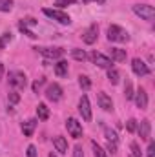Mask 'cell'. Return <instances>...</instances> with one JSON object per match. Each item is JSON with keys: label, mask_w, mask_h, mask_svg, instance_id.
Listing matches in <instances>:
<instances>
[{"label": "cell", "mask_w": 155, "mask_h": 157, "mask_svg": "<svg viewBox=\"0 0 155 157\" xmlns=\"http://www.w3.org/2000/svg\"><path fill=\"white\" fill-rule=\"evenodd\" d=\"M130 148H131V155H133V157H142V152H141V148H139V144H137V143H131V144H130Z\"/></svg>", "instance_id": "f546056e"}, {"label": "cell", "mask_w": 155, "mask_h": 157, "mask_svg": "<svg viewBox=\"0 0 155 157\" xmlns=\"http://www.w3.org/2000/svg\"><path fill=\"white\" fill-rule=\"evenodd\" d=\"M13 39V35H11V31H4L2 35H0V49H4L9 42Z\"/></svg>", "instance_id": "ffe728a7"}, {"label": "cell", "mask_w": 155, "mask_h": 157, "mask_svg": "<svg viewBox=\"0 0 155 157\" xmlns=\"http://www.w3.org/2000/svg\"><path fill=\"white\" fill-rule=\"evenodd\" d=\"M44 82H46V80H44V78H39V80H37V82H35V84H33V91H39V90H40V86H42V84H44Z\"/></svg>", "instance_id": "8d00e7d4"}, {"label": "cell", "mask_w": 155, "mask_h": 157, "mask_svg": "<svg viewBox=\"0 0 155 157\" xmlns=\"http://www.w3.org/2000/svg\"><path fill=\"white\" fill-rule=\"evenodd\" d=\"M137 132H139V135H141L142 141H148V139H150V132H152V122H150L148 119L141 121L139 126H137Z\"/></svg>", "instance_id": "4fadbf2b"}, {"label": "cell", "mask_w": 155, "mask_h": 157, "mask_svg": "<svg viewBox=\"0 0 155 157\" xmlns=\"http://www.w3.org/2000/svg\"><path fill=\"white\" fill-rule=\"evenodd\" d=\"M78 112L84 121H91V106H89V99L86 95H82L78 101Z\"/></svg>", "instance_id": "8fae6325"}, {"label": "cell", "mask_w": 155, "mask_h": 157, "mask_svg": "<svg viewBox=\"0 0 155 157\" xmlns=\"http://www.w3.org/2000/svg\"><path fill=\"white\" fill-rule=\"evenodd\" d=\"M22 24H24V26H28V28H33V26H37V20L29 17V18H24V20H22Z\"/></svg>", "instance_id": "d6a6232c"}, {"label": "cell", "mask_w": 155, "mask_h": 157, "mask_svg": "<svg viewBox=\"0 0 155 157\" xmlns=\"http://www.w3.org/2000/svg\"><path fill=\"white\" fill-rule=\"evenodd\" d=\"M73 157H84L82 146H75V148H73Z\"/></svg>", "instance_id": "d590c367"}, {"label": "cell", "mask_w": 155, "mask_h": 157, "mask_svg": "<svg viewBox=\"0 0 155 157\" xmlns=\"http://www.w3.org/2000/svg\"><path fill=\"white\" fill-rule=\"evenodd\" d=\"M110 55H112V60L115 62H124L126 60V49H120V48H112L110 49Z\"/></svg>", "instance_id": "9a60e30c"}, {"label": "cell", "mask_w": 155, "mask_h": 157, "mask_svg": "<svg viewBox=\"0 0 155 157\" xmlns=\"http://www.w3.org/2000/svg\"><path fill=\"white\" fill-rule=\"evenodd\" d=\"M91 148H93V154H95V157H108V155H106V152H104V150H102V148L95 143V141L91 143Z\"/></svg>", "instance_id": "4316f807"}, {"label": "cell", "mask_w": 155, "mask_h": 157, "mask_svg": "<svg viewBox=\"0 0 155 157\" xmlns=\"http://www.w3.org/2000/svg\"><path fill=\"white\" fill-rule=\"evenodd\" d=\"M155 155V143L150 141V146H148V152H146V157H153Z\"/></svg>", "instance_id": "836d02e7"}, {"label": "cell", "mask_w": 155, "mask_h": 157, "mask_svg": "<svg viewBox=\"0 0 155 157\" xmlns=\"http://www.w3.org/2000/svg\"><path fill=\"white\" fill-rule=\"evenodd\" d=\"M37 117L40 121H46V119L49 117V110H47V106L44 104V102H40L39 106H37Z\"/></svg>", "instance_id": "d6986e66"}, {"label": "cell", "mask_w": 155, "mask_h": 157, "mask_svg": "<svg viewBox=\"0 0 155 157\" xmlns=\"http://www.w3.org/2000/svg\"><path fill=\"white\" fill-rule=\"evenodd\" d=\"M26 155H28V157H37V148H35L33 144H29V146H28V152H26Z\"/></svg>", "instance_id": "e575fe53"}, {"label": "cell", "mask_w": 155, "mask_h": 157, "mask_svg": "<svg viewBox=\"0 0 155 157\" xmlns=\"http://www.w3.org/2000/svg\"><path fill=\"white\" fill-rule=\"evenodd\" d=\"M104 135H106L108 143H119V137H117L115 130H112V128H106V130H104Z\"/></svg>", "instance_id": "cb8c5ba5"}, {"label": "cell", "mask_w": 155, "mask_h": 157, "mask_svg": "<svg viewBox=\"0 0 155 157\" xmlns=\"http://www.w3.org/2000/svg\"><path fill=\"white\" fill-rule=\"evenodd\" d=\"M4 77V64H0V78Z\"/></svg>", "instance_id": "f35d334b"}, {"label": "cell", "mask_w": 155, "mask_h": 157, "mask_svg": "<svg viewBox=\"0 0 155 157\" xmlns=\"http://www.w3.org/2000/svg\"><path fill=\"white\" fill-rule=\"evenodd\" d=\"M42 13H44L46 17H49L51 20H57V22H59V24H62V26L71 24L70 15H68V13H64V11H60V9H42Z\"/></svg>", "instance_id": "7a4b0ae2"}, {"label": "cell", "mask_w": 155, "mask_h": 157, "mask_svg": "<svg viewBox=\"0 0 155 157\" xmlns=\"http://www.w3.org/2000/svg\"><path fill=\"white\" fill-rule=\"evenodd\" d=\"M37 51H39L42 57H46V59H60L62 55H64V49L62 48H35Z\"/></svg>", "instance_id": "ba28073f"}, {"label": "cell", "mask_w": 155, "mask_h": 157, "mask_svg": "<svg viewBox=\"0 0 155 157\" xmlns=\"http://www.w3.org/2000/svg\"><path fill=\"white\" fill-rule=\"evenodd\" d=\"M13 9V0H0V11L7 13Z\"/></svg>", "instance_id": "484cf974"}, {"label": "cell", "mask_w": 155, "mask_h": 157, "mask_svg": "<svg viewBox=\"0 0 155 157\" xmlns=\"http://www.w3.org/2000/svg\"><path fill=\"white\" fill-rule=\"evenodd\" d=\"M133 101H135L137 108L146 110V108H148V93H146V90H144V88H139V90L133 93Z\"/></svg>", "instance_id": "7c38bea8"}, {"label": "cell", "mask_w": 155, "mask_h": 157, "mask_svg": "<svg viewBox=\"0 0 155 157\" xmlns=\"http://www.w3.org/2000/svg\"><path fill=\"white\" fill-rule=\"evenodd\" d=\"M7 80H9V86L13 90H24L26 84H28V78H26V75L22 71H9Z\"/></svg>", "instance_id": "3957f363"}, {"label": "cell", "mask_w": 155, "mask_h": 157, "mask_svg": "<svg viewBox=\"0 0 155 157\" xmlns=\"http://www.w3.org/2000/svg\"><path fill=\"white\" fill-rule=\"evenodd\" d=\"M126 130H128V132H131V133H133V132H135V130H137V121H135V119H130V121H128V122H126Z\"/></svg>", "instance_id": "1f68e13d"}, {"label": "cell", "mask_w": 155, "mask_h": 157, "mask_svg": "<svg viewBox=\"0 0 155 157\" xmlns=\"http://www.w3.org/2000/svg\"><path fill=\"white\" fill-rule=\"evenodd\" d=\"M46 97H47V101H53V102L60 101V99H62V88H60L57 82L49 84V86L46 88Z\"/></svg>", "instance_id": "9c48e42d"}, {"label": "cell", "mask_w": 155, "mask_h": 157, "mask_svg": "<svg viewBox=\"0 0 155 157\" xmlns=\"http://www.w3.org/2000/svg\"><path fill=\"white\" fill-rule=\"evenodd\" d=\"M133 13L137 17L144 18V20H153L155 18V9H153V6H150V4H135L133 6Z\"/></svg>", "instance_id": "277c9868"}, {"label": "cell", "mask_w": 155, "mask_h": 157, "mask_svg": "<svg viewBox=\"0 0 155 157\" xmlns=\"http://www.w3.org/2000/svg\"><path fill=\"white\" fill-rule=\"evenodd\" d=\"M97 37H99V26H97V24H91V26L84 31L82 40H84V44L91 46V44H95V42H97Z\"/></svg>", "instance_id": "30bf717a"}, {"label": "cell", "mask_w": 155, "mask_h": 157, "mask_svg": "<svg viewBox=\"0 0 155 157\" xmlns=\"http://www.w3.org/2000/svg\"><path fill=\"white\" fill-rule=\"evenodd\" d=\"M71 4H75V0H55V6H57L59 9H62V7H66V6H71Z\"/></svg>", "instance_id": "4dcf8cb0"}, {"label": "cell", "mask_w": 155, "mask_h": 157, "mask_svg": "<svg viewBox=\"0 0 155 157\" xmlns=\"http://www.w3.org/2000/svg\"><path fill=\"white\" fill-rule=\"evenodd\" d=\"M89 59L93 60V64H97L99 68H106V70H110L112 64H113V60H112L110 57H106V55H102V53H97V51H93V53L89 55Z\"/></svg>", "instance_id": "8992f818"}, {"label": "cell", "mask_w": 155, "mask_h": 157, "mask_svg": "<svg viewBox=\"0 0 155 157\" xmlns=\"http://www.w3.org/2000/svg\"><path fill=\"white\" fill-rule=\"evenodd\" d=\"M119 78H120L119 71H117L115 68H110V70H108V80H110L112 84H119Z\"/></svg>", "instance_id": "7402d4cb"}, {"label": "cell", "mask_w": 155, "mask_h": 157, "mask_svg": "<svg viewBox=\"0 0 155 157\" xmlns=\"http://www.w3.org/2000/svg\"><path fill=\"white\" fill-rule=\"evenodd\" d=\"M55 75L57 77H66L68 75V62L66 60H59L55 64Z\"/></svg>", "instance_id": "ac0fdd59"}, {"label": "cell", "mask_w": 155, "mask_h": 157, "mask_svg": "<svg viewBox=\"0 0 155 157\" xmlns=\"http://www.w3.org/2000/svg\"><path fill=\"white\" fill-rule=\"evenodd\" d=\"M53 144H55V148H57V152L59 154H68V141L64 139V137H55L53 139Z\"/></svg>", "instance_id": "e0dca14e"}, {"label": "cell", "mask_w": 155, "mask_h": 157, "mask_svg": "<svg viewBox=\"0 0 155 157\" xmlns=\"http://www.w3.org/2000/svg\"><path fill=\"white\" fill-rule=\"evenodd\" d=\"M20 101V93H18V90H11L9 91V102L11 104H17Z\"/></svg>", "instance_id": "f1b7e54d"}, {"label": "cell", "mask_w": 155, "mask_h": 157, "mask_svg": "<svg viewBox=\"0 0 155 157\" xmlns=\"http://www.w3.org/2000/svg\"><path fill=\"white\" fill-rule=\"evenodd\" d=\"M66 130H68V133L73 137V139H78V137H82V124L78 122L77 119L70 117L66 121Z\"/></svg>", "instance_id": "5b68a950"}, {"label": "cell", "mask_w": 155, "mask_h": 157, "mask_svg": "<svg viewBox=\"0 0 155 157\" xmlns=\"http://www.w3.org/2000/svg\"><path fill=\"white\" fill-rule=\"evenodd\" d=\"M124 95H126V99H133V84H131V80H126V84H124Z\"/></svg>", "instance_id": "d4e9b609"}, {"label": "cell", "mask_w": 155, "mask_h": 157, "mask_svg": "<svg viewBox=\"0 0 155 157\" xmlns=\"http://www.w3.org/2000/svg\"><path fill=\"white\" fill-rule=\"evenodd\" d=\"M82 2H84V4H89V2H99V4H104L106 0H82Z\"/></svg>", "instance_id": "74e56055"}, {"label": "cell", "mask_w": 155, "mask_h": 157, "mask_svg": "<svg viewBox=\"0 0 155 157\" xmlns=\"http://www.w3.org/2000/svg\"><path fill=\"white\" fill-rule=\"evenodd\" d=\"M78 86H80L84 91H88V90L91 88V80L86 77V75H80V77H78Z\"/></svg>", "instance_id": "603a6c76"}, {"label": "cell", "mask_w": 155, "mask_h": 157, "mask_svg": "<svg viewBox=\"0 0 155 157\" xmlns=\"http://www.w3.org/2000/svg\"><path fill=\"white\" fill-rule=\"evenodd\" d=\"M131 70H133V73H135L137 77H146V75L150 73L148 64H146L144 60H141V59H133V60H131Z\"/></svg>", "instance_id": "52a82bcc"}, {"label": "cell", "mask_w": 155, "mask_h": 157, "mask_svg": "<svg viewBox=\"0 0 155 157\" xmlns=\"http://www.w3.org/2000/svg\"><path fill=\"white\" fill-rule=\"evenodd\" d=\"M97 101H99V106H100L104 112H112V110H113V102H112V99H110L104 91H100V93L97 95Z\"/></svg>", "instance_id": "5bb4252c"}, {"label": "cell", "mask_w": 155, "mask_h": 157, "mask_svg": "<svg viewBox=\"0 0 155 157\" xmlns=\"http://www.w3.org/2000/svg\"><path fill=\"white\" fill-rule=\"evenodd\" d=\"M71 55H73V59H75V60H82V62H84V60L88 59L86 51H84V49H78V48H75V49H71Z\"/></svg>", "instance_id": "44dd1931"}, {"label": "cell", "mask_w": 155, "mask_h": 157, "mask_svg": "<svg viewBox=\"0 0 155 157\" xmlns=\"http://www.w3.org/2000/svg\"><path fill=\"white\" fill-rule=\"evenodd\" d=\"M35 128H37V121H35V119H29V121H26V122L22 124V133H24L26 137H31L33 132H35Z\"/></svg>", "instance_id": "2e32d148"}, {"label": "cell", "mask_w": 155, "mask_h": 157, "mask_svg": "<svg viewBox=\"0 0 155 157\" xmlns=\"http://www.w3.org/2000/svg\"><path fill=\"white\" fill-rule=\"evenodd\" d=\"M49 157H55V155H53V154H51V155H49Z\"/></svg>", "instance_id": "ab89813d"}, {"label": "cell", "mask_w": 155, "mask_h": 157, "mask_svg": "<svg viewBox=\"0 0 155 157\" xmlns=\"http://www.w3.org/2000/svg\"><path fill=\"white\" fill-rule=\"evenodd\" d=\"M108 40L110 42H128L130 40V35L124 28L117 26V24H112L108 28Z\"/></svg>", "instance_id": "6da1fadb"}, {"label": "cell", "mask_w": 155, "mask_h": 157, "mask_svg": "<svg viewBox=\"0 0 155 157\" xmlns=\"http://www.w3.org/2000/svg\"><path fill=\"white\" fill-rule=\"evenodd\" d=\"M18 29H20V31H22V33H24V35H28V37H29V39H35V37H37V35H35V33H33V31H31V29H29V28H28V26H24V24H22V22H20V24H18Z\"/></svg>", "instance_id": "83f0119b"}]
</instances>
